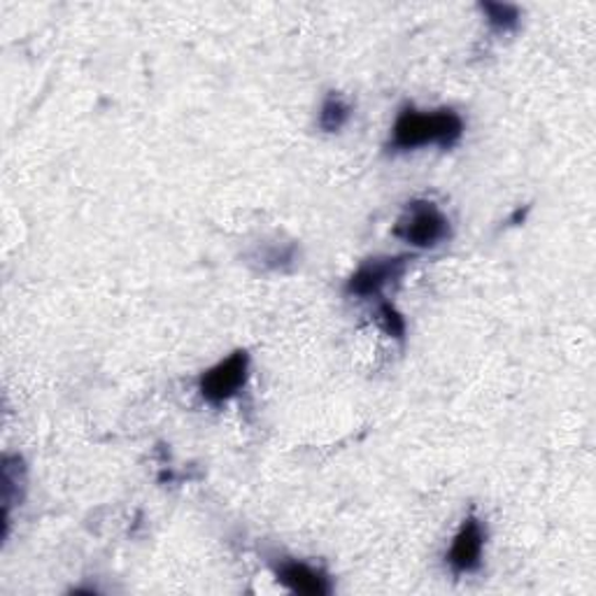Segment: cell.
<instances>
[{"label": "cell", "mask_w": 596, "mask_h": 596, "mask_svg": "<svg viewBox=\"0 0 596 596\" xmlns=\"http://www.w3.org/2000/svg\"><path fill=\"white\" fill-rule=\"evenodd\" d=\"M464 136V121L453 110H431L422 113L414 107L396 117L392 129V148L394 150H414L424 144H441V148H453Z\"/></svg>", "instance_id": "cell-1"}, {"label": "cell", "mask_w": 596, "mask_h": 596, "mask_svg": "<svg viewBox=\"0 0 596 596\" xmlns=\"http://www.w3.org/2000/svg\"><path fill=\"white\" fill-rule=\"evenodd\" d=\"M394 236L420 249L439 247L449 238V220L436 203L412 201L396 222Z\"/></svg>", "instance_id": "cell-2"}, {"label": "cell", "mask_w": 596, "mask_h": 596, "mask_svg": "<svg viewBox=\"0 0 596 596\" xmlns=\"http://www.w3.org/2000/svg\"><path fill=\"white\" fill-rule=\"evenodd\" d=\"M247 371H249V357L247 352H233L229 359H224L222 364H217L201 377V394L208 404L220 406L229 399L236 396L245 381H247Z\"/></svg>", "instance_id": "cell-3"}, {"label": "cell", "mask_w": 596, "mask_h": 596, "mask_svg": "<svg viewBox=\"0 0 596 596\" xmlns=\"http://www.w3.org/2000/svg\"><path fill=\"white\" fill-rule=\"evenodd\" d=\"M408 266V257H377L361 264L354 276L348 282V294L369 299V296H381L383 289L399 280Z\"/></svg>", "instance_id": "cell-4"}, {"label": "cell", "mask_w": 596, "mask_h": 596, "mask_svg": "<svg viewBox=\"0 0 596 596\" xmlns=\"http://www.w3.org/2000/svg\"><path fill=\"white\" fill-rule=\"evenodd\" d=\"M484 548V531L476 517H468L455 536V544L447 552V562L455 573H474L480 569Z\"/></svg>", "instance_id": "cell-5"}, {"label": "cell", "mask_w": 596, "mask_h": 596, "mask_svg": "<svg viewBox=\"0 0 596 596\" xmlns=\"http://www.w3.org/2000/svg\"><path fill=\"white\" fill-rule=\"evenodd\" d=\"M276 575L278 581L289 587L296 594H305V596H327L331 592L329 577L324 575L322 571L303 564V562H294V559H284L276 566Z\"/></svg>", "instance_id": "cell-6"}, {"label": "cell", "mask_w": 596, "mask_h": 596, "mask_svg": "<svg viewBox=\"0 0 596 596\" xmlns=\"http://www.w3.org/2000/svg\"><path fill=\"white\" fill-rule=\"evenodd\" d=\"M352 117V107L350 103L342 98L340 94H329L327 98H324L322 103V110H319V126L327 133H336L340 131L342 126H346Z\"/></svg>", "instance_id": "cell-7"}, {"label": "cell", "mask_w": 596, "mask_h": 596, "mask_svg": "<svg viewBox=\"0 0 596 596\" xmlns=\"http://www.w3.org/2000/svg\"><path fill=\"white\" fill-rule=\"evenodd\" d=\"M487 14V22L496 31H511L519 22V10L515 5H501V3H484L480 5Z\"/></svg>", "instance_id": "cell-8"}, {"label": "cell", "mask_w": 596, "mask_h": 596, "mask_svg": "<svg viewBox=\"0 0 596 596\" xmlns=\"http://www.w3.org/2000/svg\"><path fill=\"white\" fill-rule=\"evenodd\" d=\"M377 324L385 329V334H389L396 340H404L406 336V319L404 315L394 308L392 303L381 301L377 303Z\"/></svg>", "instance_id": "cell-9"}]
</instances>
